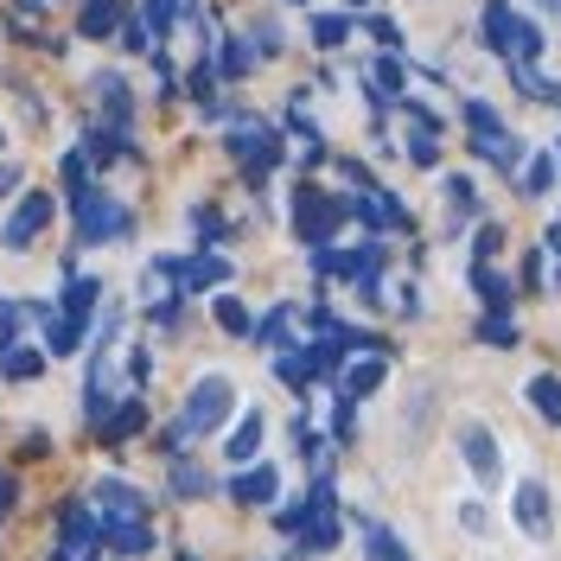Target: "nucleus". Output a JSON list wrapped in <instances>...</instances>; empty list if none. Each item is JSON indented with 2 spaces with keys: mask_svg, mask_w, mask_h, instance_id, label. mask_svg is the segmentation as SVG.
Instances as JSON below:
<instances>
[{
  "mask_svg": "<svg viewBox=\"0 0 561 561\" xmlns=\"http://www.w3.org/2000/svg\"><path fill=\"white\" fill-rule=\"evenodd\" d=\"M224 280H230V262H224V255H210V249L179 255V287H185V294H205V287H224Z\"/></svg>",
  "mask_w": 561,
  "mask_h": 561,
  "instance_id": "1a4fd4ad",
  "label": "nucleus"
},
{
  "mask_svg": "<svg viewBox=\"0 0 561 561\" xmlns=\"http://www.w3.org/2000/svg\"><path fill=\"white\" fill-rule=\"evenodd\" d=\"M192 96H198V108H210V65L192 70Z\"/></svg>",
  "mask_w": 561,
  "mask_h": 561,
  "instance_id": "ea45409f",
  "label": "nucleus"
},
{
  "mask_svg": "<svg viewBox=\"0 0 561 561\" xmlns=\"http://www.w3.org/2000/svg\"><path fill=\"white\" fill-rule=\"evenodd\" d=\"M479 339H485V345H497V351H517V339H524V332H517V319H511V313H485V319H479Z\"/></svg>",
  "mask_w": 561,
  "mask_h": 561,
  "instance_id": "c85d7f7f",
  "label": "nucleus"
},
{
  "mask_svg": "<svg viewBox=\"0 0 561 561\" xmlns=\"http://www.w3.org/2000/svg\"><path fill=\"white\" fill-rule=\"evenodd\" d=\"M77 26H83V38H108L115 26H122V0H90Z\"/></svg>",
  "mask_w": 561,
  "mask_h": 561,
  "instance_id": "393cba45",
  "label": "nucleus"
},
{
  "mask_svg": "<svg viewBox=\"0 0 561 561\" xmlns=\"http://www.w3.org/2000/svg\"><path fill=\"white\" fill-rule=\"evenodd\" d=\"M96 96H103V115H108V122H115V128H128L135 103H128V83H122L115 70H103V77H96Z\"/></svg>",
  "mask_w": 561,
  "mask_h": 561,
  "instance_id": "6ab92c4d",
  "label": "nucleus"
},
{
  "mask_svg": "<svg viewBox=\"0 0 561 561\" xmlns=\"http://www.w3.org/2000/svg\"><path fill=\"white\" fill-rule=\"evenodd\" d=\"M383 357H364V364H345V370H339V396H345V402H364V396H370V389L383 383Z\"/></svg>",
  "mask_w": 561,
  "mask_h": 561,
  "instance_id": "2eb2a0df",
  "label": "nucleus"
},
{
  "mask_svg": "<svg viewBox=\"0 0 561 561\" xmlns=\"http://www.w3.org/2000/svg\"><path fill=\"white\" fill-rule=\"evenodd\" d=\"M511 26H517L511 0H485V45L497 51V58H511Z\"/></svg>",
  "mask_w": 561,
  "mask_h": 561,
  "instance_id": "a211bd4d",
  "label": "nucleus"
},
{
  "mask_svg": "<svg viewBox=\"0 0 561 561\" xmlns=\"http://www.w3.org/2000/svg\"><path fill=\"white\" fill-rule=\"evenodd\" d=\"M103 549L108 556H147L153 549V529L147 524H103Z\"/></svg>",
  "mask_w": 561,
  "mask_h": 561,
  "instance_id": "f3484780",
  "label": "nucleus"
},
{
  "mask_svg": "<svg viewBox=\"0 0 561 561\" xmlns=\"http://www.w3.org/2000/svg\"><path fill=\"white\" fill-rule=\"evenodd\" d=\"M192 224H198L205 237H224V217H217V210H210V205H198V210H192Z\"/></svg>",
  "mask_w": 561,
  "mask_h": 561,
  "instance_id": "58836bf2",
  "label": "nucleus"
},
{
  "mask_svg": "<svg viewBox=\"0 0 561 561\" xmlns=\"http://www.w3.org/2000/svg\"><path fill=\"white\" fill-rule=\"evenodd\" d=\"M237 160H243V173L262 185V179H268V167L280 160V140L268 135V128H255V122L243 115V128H237Z\"/></svg>",
  "mask_w": 561,
  "mask_h": 561,
  "instance_id": "423d86ee",
  "label": "nucleus"
},
{
  "mask_svg": "<svg viewBox=\"0 0 561 561\" xmlns=\"http://www.w3.org/2000/svg\"><path fill=\"white\" fill-rule=\"evenodd\" d=\"M70 210H77V243H122V237L135 230L128 205L108 198V192H96V185H83V192L70 198Z\"/></svg>",
  "mask_w": 561,
  "mask_h": 561,
  "instance_id": "f03ea898",
  "label": "nucleus"
},
{
  "mask_svg": "<svg viewBox=\"0 0 561 561\" xmlns=\"http://www.w3.org/2000/svg\"><path fill=\"white\" fill-rule=\"evenodd\" d=\"M51 210H58V198H51V192H26V198H20V210L7 217V230H0V243H7V249H26V243L38 237V230L51 224Z\"/></svg>",
  "mask_w": 561,
  "mask_h": 561,
  "instance_id": "39448f33",
  "label": "nucleus"
},
{
  "mask_svg": "<svg viewBox=\"0 0 561 561\" xmlns=\"http://www.w3.org/2000/svg\"><path fill=\"white\" fill-rule=\"evenodd\" d=\"M511 511H517V529H524V536H536V542L549 536V485H542V479H524L517 497H511Z\"/></svg>",
  "mask_w": 561,
  "mask_h": 561,
  "instance_id": "6e6552de",
  "label": "nucleus"
},
{
  "mask_svg": "<svg viewBox=\"0 0 561 561\" xmlns=\"http://www.w3.org/2000/svg\"><path fill=\"white\" fill-rule=\"evenodd\" d=\"M90 504H96V524H147V491L128 479H96Z\"/></svg>",
  "mask_w": 561,
  "mask_h": 561,
  "instance_id": "20e7f679",
  "label": "nucleus"
},
{
  "mask_svg": "<svg viewBox=\"0 0 561 561\" xmlns=\"http://www.w3.org/2000/svg\"><path fill=\"white\" fill-rule=\"evenodd\" d=\"M357 529H364V549H370V561H415L383 524H377V517H357Z\"/></svg>",
  "mask_w": 561,
  "mask_h": 561,
  "instance_id": "5701e85b",
  "label": "nucleus"
},
{
  "mask_svg": "<svg viewBox=\"0 0 561 561\" xmlns=\"http://www.w3.org/2000/svg\"><path fill=\"white\" fill-rule=\"evenodd\" d=\"M294 313H300V307H287V300H280V307H268V319H255V332H249V339H255L262 351H287V332H294Z\"/></svg>",
  "mask_w": 561,
  "mask_h": 561,
  "instance_id": "dca6fc26",
  "label": "nucleus"
},
{
  "mask_svg": "<svg viewBox=\"0 0 561 561\" xmlns=\"http://www.w3.org/2000/svg\"><path fill=\"white\" fill-rule=\"evenodd\" d=\"M459 454H466V466H472V479H479V485H497V479H504L491 427H459Z\"/></svg>",
  "mask_w": 561,
  "mask_h": 561,
  "instance_id": "0eeeda50",
  "label": "nucleus"
},
{
  "mask_svg": "<svg viewBox=\"0 0 561 561\" xmlns=\"http://www.w3.org/2000/svg\"><path fill=\"white\" fill-rule=\"evenodd\" d=\"M0 147H7V128H0Z\"/></svg>",
  "mask_w": 561,
  "mask_h": 561,
  "instance_id": "49530a36",
  "label": "nucleus"
},
{
  "mask_svg": "<svg viewBox=\"0 0 561 561\" xmlns=\"http://www.w3.org/2000/svg\"><path fill=\"white\" fill-rule=\"evenodd\" d=\"M249 65H255V58H249V38H224V45H217V70H224L230 83L249 77Z\"/></svg>",
  "mask_w": 561,
  "mask_h": 561,
  "instance_id": "7c9ffc66",
  "label": "nucleus"
},
{
  "mask_svg": "<svg viewBox=\"0 0 561 561\" xmlns=\"http://www.w3.org/2000/svg\"><path fill=\"white\" fill-rule=\"evenodd\" d=\"M524 396H529V409H536L542 421H561V377H556V370L529 377V389H524Z\"/></svg>",
  "mask_w": 561,
  "mask_h": 561,
  "instance_id": "4be33fe9",
  "label": "nucleus"
},
{
  "mask_svg": "<svg viewBox=\"0 0 561 561\" xmlns=\"http://www.w3.org/2000/svg\"><path fill=\"white\" fill-rule=\"evenodd\" d=\"M210 307H217V325H224L230 339H249V332H255V313H249V307L237 300V294H217Z\"/></svg>",
  "mask_w": 561,
  "mask_h": 561,
  "instance_id": "bb28decb",
  "label": "nucleus"
},
{
  "mask_svg": "<svg viewBox=\"0 0 561 561\" xmlns=\"http://www.w3.org/2000/svg\"><path fill=\"white\" fill-rule=\"evenodd\" d=\"M357 7H364V0H351V13H357Z\"/></svg>",
  "mask_w": 561,
  "mask_h": 561,
  "instance_id": "a18cd8bd",
  "label": "nucleus"
},
{
  "mask_svg": "<svg viewBox=\"0 0 561 561\" xmlns=\"http://www.w3.org/2000/svg\"><path fill=\"white\" fill-rule=\"evenodd\" d=\"M542 7H549V13H561V0H542Z\"/></svg>",
  "mask_w": 561,
  "mask_h": 561,
  "instance_id": "c03bdc74",
  "label": "nucleus"
},
{
  "mask_svg": "<svg viewBox=\"0 0 561 561\" xmlns=\"http://www.w3.org/2000/svg\"><path fill=\"white\" fill-rule=\"evenodd\" d=\"M13 185H20V167H13V160H0V198H7Z\"/></svg>",
  "mask_w": 561,
  "mask_h": 561,
  "instance_id": "79ce46f5",
  "label": "nucleus"
},
{
  "mask_svg": "<svg viewBox=\"0 0 561 561\" xmlns=\"http://www.w3.org/2000/svg\"><path fill=\"white\" fill-rule=\"evenodd\" d=\"M13 497H20V485H13V472H0V524H7V511H13Z\"/></svg>",
  "mask_w": 561,
  "mask_h": 561,
  "instance_id": "a19ab883",
  "label": "nucleus"
},
{
  "mask_svg": "<svg viewBox=\"0 0 561 561\" xmlns=\"http://www.w3.org/2000/svg\"><path fill=\"white\" fill-rule=\"evenodd\" d=\"M230 402H237V396H230V377H217V370H210V377H198V383H192V396H185V409H179V421L167 427V454L185 459V440L217 434V427L230 421Z\"/></svg>",
  "mask_w": 561,
  "mask_h": 561,
  "instance_id": "f257e3e1",
  "label": "nucleus"
},
{
  "mask_svg": "<svg viewBox=\"0 0 561 561\" xmlns=\"http://www.w3.org/2000/svg\"><path fill=\"white\" fill-rule=\"evenodd\" d=\"M275 377H280L287 389H294V396H307V389H313V370H307V357H300V345L275 351Z\"/></svg>",
  "mask_w": 561,
  "mask_h": 561,
  "instance_id": "a878e982",
  "label": "nucleus"
},
{
  "mask_svg": "<svg viewBox=\"0 0 561 561\" xmlns=\"http://www.w3.org/2000/svg\"><path fill=\"white\" fill-rule=\"evenodd\" d=\"M466 122H472V135H504V115H497L491 103H479V96L466 103Z\"/></svg>",
  "mask_w": 561,
  "mask_h": 561,
  "instance_id": "72a5a7b5",
  "label": "nucleus"
},
{
  "mask_svg": "<svg viewBox=\"0 0 561 561\" xmlns=\"http://www.w3.org/2000/svg\"><path fill=\"white\" fill-rule=\"evenodd\" d=\"M45 370V351L38 345H7L0 351V377H38Z\"/></svg>",
  "mask_w": 561,
  "mask_h": 561,
  "instance_id": "cd10ccee",
  "label": "nucleus"
},
{
  "mask_svg": "<svg viewBox=\"0 0 561 561\" xmlns=\"http://www.w3.org/2000/svg\"><path fill=\"white\" fill-rule=\"evenodd\" d=\"M472 153H485L491 167H497V173H517V167H524V140L511 135V128H504V135H472Z\"/></svg>",
  "mask_w": 561,
  "mask_h": 561,
  "instance_id": "f8f14e48",
  "label": "nucleus"
},
{
  "mask_svg": "<svg viewBox=\"0 0 561 561\" xmlns=\"http://www.w3.org/2000/svg\"><path fill=\"white\" fill-rule=\"evenodd\" d=\"M447 210H454V230L479 217V192H472V179H447Z\"/></svg>",
  "mask_w": 561,
  "mask_h": 561,
  "instance_id": "c756f323",
  "label": "nucleus"
},
{
  "mask_svg": "<svg viewBox=\"0 0 561 561\" xmlns=\"http://www.w3.org/2000/svg\"><path fill=\"white\" fill-rule=\"evenodd\" d=\"M20 7H26V13H45V7H58V0H20Z\"/></svg>",
  "mask_w": 561,
  "mask_h": 561,
  "instance_id": "37998d69",
  "label": "nucleus"
},
{
  "mask_svg": "<svg viewBox=\"0 0 561 561\" xmlns=\"http://www.w3.org/2000/svg\"><path fill=\"white\" fill-rule=\"evenodd\" d=\"M351 217V198H325V192H300L294 198V230L313 249H332V230Z\"/></svg>",
  "mask_w": 561,
  "mask_h": 561,
  "instance_id": "7ed1b4c3",
  "label": "nucleus"
},
{
  "mask_svg": "<svg viewBox=\"0 0 561 561\" xmlns=\"http://www.w3.org/2000/svg\"><path fill=\"white\" fill-rule=\"evenodd\" d=\"M262 447V409H249L243 421H237V434L224 440V459H237V466H249V454Z\"/></svg>",
  "mask_w": 561,
  "mask_h": 561,
  "instance_id": "412c9836",
  "label": "nucleus"
},
{
  "mask_svg": "<svg viewBox=\"0 0 561 561\" xmlns=\"http://www.w3.org/2000/svg\"><path fill=\"white\" fill-rule=\"evenodd\" d=\"M497 249H504V230L485 224V230H479V243H472V268H491V255H497Z\"/></svg>",
  "mask_w": 561,
  "mask_h": 561,
  "instance_id": "f704fd0d",
  "label": "nucleus"
},
{
  "mask_svg": "<svg viewBox=\"0 0 561 561\" xmlns=\"http://www.w3.org/2000/svg\"><path fill=\"white\" fill-rule=\"evenodd\" d=\"M345 33H351L345 13H313V38L325 45V51H339V45H345Z\"/></svg>",
  "mask_w": 561,
  "mask_h": 561,
  "instance_id": "473e14b6",
  "label": "nucleus"
},
{
  "mask_svg": "<svg viewBox=\"0 0 561 561\" xmlns=\"http://www.w3.org/2000/svg\"><path fill=\"white\" fill-rule=\"evenodd\" d=\"M409 160H415V167H440V140L415 135V140H409Z\"/></svg>",
  "mask_w": 561,
  "mask_h": 561,
  "instance_id": "e433bc0d",
  "label": "nucleus"
},
{
  "mask_svg": "<svg viewBox=\"0 0 561 561\" xmlns=\"http://www.w3.org/2000/svg\"><path fill=\"white\" fill-rule=\"evenodd\" d=\"M472 287H479V294H485V307L491 313H511V300H517V287H511V275H497V268H472Z\"/></svg>",
  "mask_w": 561,
  "mask_h": 561,
  "instance_id": "aec40b11",
  "label": "nucleus"
},
{
  "mask_svg": "<svg viewBox=\"0 0 561 561\" xmlns=\"http://www.w3.org/2000/svg\"><path fill=\"white\" fill-rule=\"evenodd\" d=\"M96 300H103V280H90V275H70L65 300H58V313H65L70 325H90V313H96Z\"/></svg>",
  "mask_w": 561,
  "mask_h": 561,
  "instance_id": "ddd939ff",
  "label": "nucleus"
},
{
  "mask_svg": "<svg viewBox=\"0 0 561 561\" xmlns=\"http://www.w3.org/2000/svg\"><path fill=\"white\" fill-rule=\"evenodd\" d=\"M459 524L472 529V536H485V529H491V517H485V504H459Z\"/></svg>",
  "mask_w": 561,
  "mask_h": 561,
  "instance_id": "4c0bfd02",
  "label": "nucleus"
},
{
  "mask_svg": "<svg viewBox=\"0 0 561 561\" xmlns=\"http://www.w3.org/2000/svg\"><path fill=\"white\" fill-rule=\"evenodd\" d=\"M217 479H210L198 459H173V497H210Z\"/></svg>",
  "mask_w": 561,
  "mask_h": 561,
  "instance_id": "b1692460",
  "label": "nucleus"
},
{
  "mask_svg": "<svg viewBox=\"0 0 561 561\" xmlns=\"http://www.w3.org/2000/svg\"><path fill=\"white\" fill-rule=\"evenodd\" d=\"M351 217H364L370 230H409V210H396L389 192H357L351 198Z\"/></svg>",
  "mask_w": 561,
  "mask_h": 561,
  "instance_id": "9b49d317",
  "label": "nucleus"
},
{
  "mask_svg": "<svg viewBox=\"0 0 561 561\" xmlns=\"http://www.w3.org/2000/svg\"><path fill=\"white\" fill-rule=\"evenodd\" d=\"M140 427H147V402H140V396L115 402V409L96 421V434H103V440H128V434H140Z\"/></svg>",
  "mask_w": 561,
  "mask_h": 561,
  "instance_id": "4468645a",
  "label": "nucleus"
},
{
  "mask_svg": "<svg viewBox=\"0 0 561 561\" xmlns=\"http://www.w3.org/2000/svg\"><path fill=\"white\" fill-rule=\"evenodd\" d=\"M122 51H135V58H153V33H147L140 20H128V26H122Z\"/></svg>",
  "mask_w": 561,
  "mask_h": 561,
  "instance_id": "c9c22d12",
  "label": "nucleus"
},
{
  "mask_svg": "<svg viewBox=\"0 0 561 561\" xmlns=\"http://www.w3.org/2000/svg\"><path fill=\"white\" fill-rule=\"evenodd\" d=\"M230 497H237V504H275L280 497V472L275 466H243V472L230 479Z\"/></svg>",
  "mask_w": 561,
  "mask_h": 561,
  "instance_id": "9d476101",
  "label": "nucleus"
},
{
  "mask_svg": "<svg viewBox=\"0 0 561 561\" xmlns=\"http://www.w3.org/2000/svg\"><path fill=\"white\" fill-rule=\"evenodd\" d=\"M549 185H556V153H536V160L524 167V192L529 198H542Z\"/></svg>",
  "mask_w": 561,
  "mask_h": 561,
  "instance_id": "2f4dec72",
  "label": "nucleus"
},
{
  "mask_svg": "<svg viewBox=\"0 0 561 561\" xmlns=\"http://www.w3.org/2000/svg\"><path fill=\"white\" fill-rule=\"evenodd\" d=\"M556 167H561V153H556Z\"/></svg>",
  "mask_w": 561,
  "mask_h": 561,
  "instance_id": "de8ad7c7",
  "label": "nucleus"
}]
</instances>
